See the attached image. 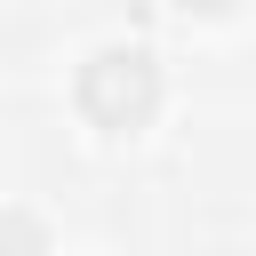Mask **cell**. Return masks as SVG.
<instances>
[{
    "instance_id": "obj_1",
    "label": "cell",
    "mask_w": 256,
    "mask_h": 256,
    "mask_svg": "<svg viewBox=\"0 0 256 256\" xmlns=\"http://www.w3.org/2000/svg\"><path fill=\"white\" fill-rule=\"evenodd\" d=\"M0 256H48V232H40L32 208H8L0 216Z\"/></svg>"
}]
</instances>
